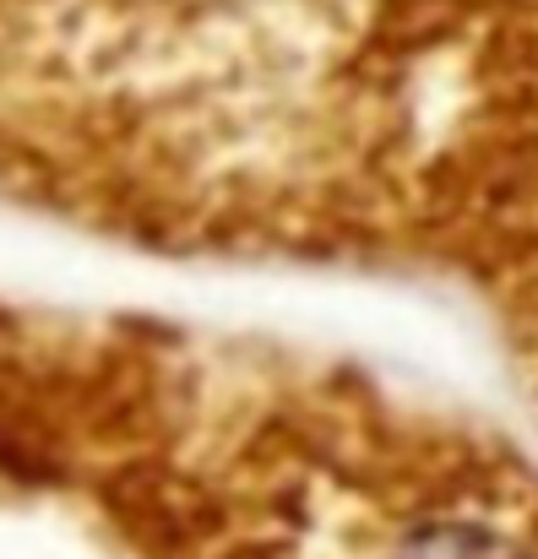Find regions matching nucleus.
Instances as JSON below:
<instances>
[{"label": "nucleus", "mask_w": 538, "mask_h": 559, "mask_svg": "<svg viewBox=\"0 0 538 559\" xmlns=\"http://www.w3.org/2000/svg\"><path fill=\"white\" fill-rule=\"evenodd\" d=\"M501 0H0V180L201 245L386 234Z\"/></svg>", "instance_id": "nucleus-1"}]
</instances>
